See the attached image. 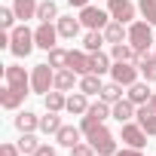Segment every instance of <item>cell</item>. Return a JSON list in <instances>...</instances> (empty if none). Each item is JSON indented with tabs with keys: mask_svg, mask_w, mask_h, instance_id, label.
<instances>
[{
	"mask_svg": "<svg viewBox=\"0 0 156 156\" xmlns=\"http://www.w3.org/2000/svg\"><path fill=\"white\" fill-rule=\"evenodd\" d=\"M58 129H61V116L52 113V110H46V116H40V132H46V135H58Z\"/></svg>",
	"mask_w": 156,
	"mask_h": 156,
	"instance_id": "f1b7e54d",
	"label": "cell"
},
{
	"mask_svg": "<svg viewBox=\"0 0 156 156\" xmlns=\"http://www.w3.org/2000/svg\"><path fill=\"white\" fill-rule=\"evenodd\" d=\"M52 89H55V67L49 61L46 64H34V70H31V92L46 95Z\"/></svg>",
	"mask_w": 156,
	"mask_h": 156,
	"instance_id": "6da1fadb",
	"label": "cell"
},
{
	"mask_svg": "<svg viewBox=\"0 0 156 156\" xmlns=\"http://www.w3.org/2000/svg\"><path fill=\"white\" fill-rule=\"evenodd\" d=\"M3 76H6V89H12L16 95H28L31 92V73L25 70V67H19V64H9L6 70H3Z\"/></svg>",
	"mask_w": 156,
	"mask_h": 156,
	"instance_id": "277c9868",
	"label": "cell"
},
{
	"mask_svg": "<svg viewBox=\"0 0 156 156\" xmlns=\"http://www.w3.org/2000/svg\"><path fill=\"white\" fill-rule=\"evenodd\" d=\"M86 138H89V144L95 147L98 156H113V153L119 150V147H116V138H113L110 129H104V126H98V129H95L92 135H86Z\"/></svg>",
	"mask_w": 156,
	"mask_h": 156,
	"instance_id": "5b68a950",
	"label": "cell"
},
{
	"mask_svg": "<svg viewBox=\"0 0 156 156\" xmlns=\"http://www.w3.org/2000/svg\"><path fill=\"white\" fill-rule=\"evenodd\" d=\"M43 104H46V110L61 113V110L67 107V95H64L61 89H52V92H46V95H43Z\"/></svg>",
	"mask_w": 156,
	"mask_h": 156,
	"instance_id": "44dd1931",
	"label": "cell"
},
{
	"mask_svg": "<svg viewBox=\"0 0 156 156\" xmlns=\"http://www.w3.org/2000/svg\"><path fill=\"white\" fill-rule=\"evenodd\" d=\"M104 43H107L104 31H89V34L83 37V49H86V52H101Z\"/></svg>",
	"mask_w": 156,
	"mask_h": 156,
	"instance_id": "d4e9b609",
	"label": "cell"
},
{
	"mask_svg": "<svg viewBox=\"0 0 156 156\" xmlns=\"http://www.w3.org/2000/svg\"><path fill=\"white\" fill-rule=\"evenodd\" d=\"M138 76H141V67L135 61H113V67H110V80L119 83V86H126V89L132 83H138Z\"/></svg>",
	"mask_w": 156,
	"mask_h": 156,
	"instance_id": "8992f818",
	"label": "cell"
},
{
	"mask_svg": "<svg viewBox=\"0 0 156 156\" xmlns=\"http://www.w3.org/2000/svg\"><path fill=\"white\" fill-rule=\"evenodd\" d=\"M80 22H83V28H89V31H104V28L110 25V12H104V9H98V6H83V9H80Z\"/></svg>",
	"mask_w": 156,
	"mask_h": 156,
	"instance_id": "52a82bcc",
	"label": "cell"
},
{
	"mask_svg": "<svg viewBox=\"0 0 156 156\" xmlns=\"http://www.w3.org/2000/svg\"><path fill=\"white\" fill-rule=\"evenodd\" d=\"M104 37H107V43H110V46H113V43H129V28H126L122 22L110 19V25L104 28Z\"/></svg>",
	"mask_w": 156,
	"mask_h": 156,
	"instance_id": "ac0fdd59",
	"label": "cell"
},
{
	"mask_svg": "<svg viewBox=\"0 0 156 156\" xmlns=\"http://www.w3.org/2000/svg\"><path fill=\"white\" fill-rule=\"evenodd\" d=\"M55 141L61 144V147H76V144H80L83 141V129H73V126H61L58 129V135H55Z\"/></svg>",
	"mask_w": 156,
	"mask_h": 156,
	"instance_id": "e0dca14e",
	"label": "cell"
},
{
	"mask_svg": "<svg viewBox=\"0 0 156 156\" xmlns=\"http://www.w3.org/2000/svg\"><path fill=\"white\" fill-rule=\"evenodd\" d=\"M25 156H34L37 150H40V141L34 138V132H22V138H19V144H16Z\"/></svg>",
	"mask_w": 156,
	"mask_h": 156,
	"instance_id": "f546056e",
	"label": "cell"
},
{
	"mask_svg": "<svg viewBox=\"0 0 156 156\" xmlns=\"http://www.w3.org/2000/svg\"><path fill=\"white\" fill-rule=\"evenodd\" d=\"M138 67H141V76L147 83H156V58L147 52V55H141V61H138Z\"/></svg>",
	"mask_w": 156,
	"mask_h": 156,
	"instance_id": "4316f807",
	"label": "cell"
},
{
	"mask_svg": "<svg viewBox=\"0 0 156 156\" xmlns=\"http://www.w3.org/2000/svg\"><path fill=\"white\" fill-rule=\"evenodd\" d=\"M89 61H92V73H98V76H104V73H110V58L104 55V52H89Z\"/></svg>",
	"mask_w": 156,
	"mask_h": 156,
	"instance_id": "484cf974",
	"label": "cell"
},
{
	"mask_svg": "<svg viewBox=\"0 0 156 156\" xmlns=\"http://www.w3.org/2000/svg\"><path fill=\"white\" fill-rule=\"evenodd\" d=\"M126 98H129L132 104H138V107H141V104H150V98H153L150 83H147V80H144V83H141V80H138V83H132V86H129V92H126Z\"/></svg>",
	"mask_w": 156,
	"mask_h": 156,
	"instance_id": "4fadbf2b",
	"label": "cell"
},
{
	"mask_svg": "<svg viewBox=\"0 0 156 156\" xmlns=\"http://www.w3.org/2000/svg\"><path fill=\"white\" fill-rule=\"evenodd\" d=\"M110 58H113V61H135V64H138V61H141V52H138L132 43H113V46H110Z\"/></svg>",
	"mask_w": 156,
	"mask_h": 156,
	"instance_id": "5bb4252c",
	"label": "cell"
},
{
	"mask_svg": "<svg viewBox=\"0 0 156 156\" xmlns=\"http://www.w3.org/2000/svg\"><path fill=\"white\" fill-rule=\"evenodd\" d=\"M16 129H19V132H37V129H40V116L31 113V110H22V113L16 116Z\"/></svg>",
	"mask_w": 156,
	"mask_h": 156,
	"instance_id": "603a6c76",
	"label": "cell"
},
{
	"mask_svg": "<svg viewBox=\"0 0 156 156\" xmlns=\"http://www.w3.org/2000/svg\"><path fill=\"white\" fill-rule=\"evenodd\" d=\"M64 110H67L70 116H83V113L89 110V95L76 89L73 95H67V107H64Z\"/></svg>",
	"mask_w": 156,
	"mask_h": 156,
	"instance_id": "2e32d148",
	"label": "cell"
},
{
	"mask_svg": "<svg viewBox=\"0 0 156 156\" xmlns=\"http://www.w3.org/2000/svg\"><path fill=\"white\" fill-rule=\"evenodd\" d=\"M70 6H76V9H83V6H89V0H67Z\"/></svg>",
	"mask_w": 156,
	"mask_h": 156,
	"instance_id": "ab89813d",
	"label": "cell"
},
{
	"mask_svg": "<svg viewBox=\"0 0 156 156\" xmlns=\"http://www.w3.org/2000/svg\"><path fill=\"white\" fill-rule=\"evenodd\" d=\"M101 89H104V83H101L98 73H86V76H80V92H86V95H101Z\"/></svg>",
	"mask_w": 156,
	"mask_h": 156,
	"instance_id": "cb8c5ba5",
	"label": "cell"
},
{
	"mask_svg": "<svg viewBox=\"0 0 156 156\" xmlns=\"http://www.w3.org/2000/svg\"><path fill=\"white\" fill-rule=\"evenodd\" d=\"M135 116H138V126H141V129L153 138V135H156V110H153L150 104H141Z\"/></svg>",
	"mask_w": 156,
	"mask_h": 156,
	"instance_id": "9a60e30c",
	"label": "cell"
},
{
	"mask_svg": "<svg viewBox=\"0 0 156 156\" xmlns=\"http://www.w3.org/2000/svg\"><path fill=\"white\" fill-rule=\"evenodd\" d=\"M12 9H16V16L22 22H28V19H37L40 3H37V0H12Z\"/></svg>",
	"mask_w": 156,
	"mask_h": 156,
	"instance_id": "7402d4cb",
	"label": "cell"
},
{
	"mask_svg": "<svg viewBox=\"0 0 156 156\" xmlns=\"http://www.w3.org/2000/svg\"><path fill=\"white\" fill-rule=\"evenodd\" d=\"M58 34L61 37H67V40H73L76 34H80V28H83V22L80 19H73V16H58Z\"/></svg>",
	"mask_w": 156,
	"mask_h": 156,
	"instance_id": "d6986e66",
	"label": "cell"
},
{
	"mask_svg": "<svg viewBox=\"0 0 156 156\" xmlns=\"http://www.w3.org/2000/svg\"><path fill=\"white\" fill-rule=\"evenodd\" d=\"M76 76H80V73H73L70 67H58V70H55V89L70 92L73 86H80V83H76Z\"/></svg>",
	"mask_w": 156,
	"mask_h": 156,
	"instance_id": "ffe728a7",
	"label": "cell"
},
{
	"mask_svg": "<svg viewBox=\"0 0 156 156\" xmlns=\"http://www.w3.org/2000/svg\"><path fill=\"white\" fill-rule=\"evenodd\" d=\"M122 89H126V86H119V83H113V80H110V83H104V89H101V95H98V98H101V101H107V104H116V101L122 98Z\"/></svg>",
	"mask_w": 156,
	"mask_h": 156,
	"instance_id": "83f0119b",
	"label": "cell"
},
{
	"mask_svg": "<svg viewBox=\"0 0 156 156\" xmlns=\"http://www.w3.org/2000/svg\"><path fill=\"white\" fill-rule=\"evenodd\" d=\"M34 156H37V153H34Z\"/></svg>",
	"mask_w": 156,
	"mask_h": 156,
	"instance_id": "7bdbcfd3",
	"label": "cell"
},
{
	"mask_svg": "<svg viewBox=\"0 0 156 156\" xmlns=\"http://www.w3.org/2000/svg\"><path fill=\"white\" fill-rule=\"evenodd\" d=\"M70 156H95V147L92 144H76V147H70Z\"/></svg>",
	"mask_w": 156,
	"mask_h": 156,
	"instance_id": "d590c367",
	"label": "cell"
},
{
	"mask_svg": "<svg viewBox=\"0 0 156 156\" xmlns=\"http://www.w3.org/2000/svg\"><path fill=\"white\" fill-rule=\"evenodd\" d=\"M129 43L141 55H147V49L153 46V25L150 22H132L129 25Z\"/></svg>",
	"mask_w": 156,
	"mask_h": 156,
	"instance_id": "7a4b0ae2",
	"label": "cell"
},
{
	"mask_svg": "<svg viewBox=\"0 0 156 156\" xmlns=\"http://www.w3.org/2000/svg\"><path fill=\"white\" fill-rule=\"evenodd\" d=\"M37 19H40V22H58V6H55V0H43L40 9H37Z\"/></svg>",
	"mask_w": 156,
	"mask_h": 156,
	"instance_id": "4dcf8cb0",
	"label": "cell"
},
{
	"mask_svg": "<svg viewBox=\"0 0 156 156\" xmlns=\"http://www.w3.org/2000/svg\"><path fill=\"white\" fill-rule=\"evenodd\" d=\"M113 156H144V153H141L138 147H122V150H116Z\"/></svg>",
	"mask_w": 156,
	"mask_h": 156,
	"instance_id": "74e56055",
	"label": "cell"
},
{
	"mask_svg": "<svg viewBox=\"0 0 156 156\" xmlns=\"http://www.w3.org/2000/svg\"><path fill=\"white\" fill-rule=\"evenodd\" d=\"M138 12L144 16V22H150L156 28V0H141L138 3Z\"/></svg>",
	"mask_w": 156,
	"mask_h": 156,
	"instance_id": "1f68e13d",
	"label": "cell"
},
{
	"mask_svg": "<svg viewBox=\"0 0 156 156\" xmlns=\"http://www.w3.org/2000/svg\"><path fill=\"white\" fill-rule=\"evenodd\" d=\"M22 150L16 147V144H0V156H19Z\"/></svg>",
	"mask_w": 156,
	"mask_h": 156,
	"instance_id": "8d00e7d4",
	"label": "cell"
},
{
	"mask_svg": "<svg viewBox=\"0 0 156 156\" xmlns=\"http://www.w3.org/2000/svg\"><path fill=\"white\" fill-rule=\"evenodd\" d=\"M67 67L73 70V73H80V76H86V73H92V61H89V52L83 49H70V55H67Z\"/></svg>",
	"mask_w": 156,
	"mask_h": 156,
	"instance_id": "8fae6325",
	"label": "cell"
},
{
	"mask_svg": "<svg viewBox=\"0 0 156 156\" xmlns=\"http://www.w3.org/2000/svg\"><path fill=\"white\" fill-rule=\"evenodd\" d=\"M153 58H156V52H153Z\"/></svg>",
	"mask_w": 156,
	"mask_h": 156,
	"instance_id": "b9f144b4",
	"label": "cell"
},
{
	"mask_svg": "<svg viewBox=\"0 0 156 156\" xmlns=\"http://www.w3.org/2000/svg\"><path fill=\"white\" fill-rule=\"evenodd\" d=\"M67 55L70 52H64L61 46H55V49H49V64L52 67H67Z\"/></svg>",
	"mask_w": 156,
	"mask_h": 156,
	"instance_id": "e575fe53",
	"label": "cell"
},
{
	"mask_svg": "<svg viewBox=\"0 0 156 156\" xmlns=\"http://www.w3.org/2000/svg\"><path fill=\"white\" fill-rule=\"evenodd\" d=\"M150 107H153V110H156V92H153V98H150Z\"/></svg>",
	"mask_w": 156,
	"mask_h": 156,
	"instance_id": "60d3db41",
	"label": "cell"
},
{
	"mask_svg": "<svg viewBox=\"0 0 156 156\" xmlns=\"http://www.w3.org/2000/svg\"><path fill=\"white\" fill-rule=\"evenodd\" d=\"M107 12H110V19H116V22H122V25H132V19H135V3L132 0H107Z\"/></svg>",
	"mask_w": 156,
	"mask_h": 156,
	"instance_id": "9c48e42d",
	"label": "cell"
},
{
	"mask_svg": "<svg viewBox=\"0 0 156 156\" xmlns=\"http://www.w3.org/2000/svg\"><path fill=\"white\" fill-rule=\"evenodd\" d=\"M22 101H25V98H22V95H16L12 89H3V92H0V104H3L6 110H16Z\"/></svg>",
	"mask_w": 156,
	"mask_h": 156,
	"instance_id": "d6a6232c",
	"label": "cell"
},
{
	"mask_svg": "<svg viewBox=\"0 0 156 156\" xmlns=\"http://www.w3.org/2000/svg\"><path fill=\"white\" fill-rule=\"evenodd\" d=\"M16 9L12 6H0V25H3V31H12L16 28Z\"/></svg>",
	"mask_w": 156,
	"mask_h": 156,
	"instance_id": "836d02e7",
	"label": "cell"
},
{
	"mask_svg": "<svg viewBox=\"0 0 156 156\" xmlns=\"http://www.w3.org/2000/svg\"><path fill=\"white\" fill-rule=\"evenodd\" d=\"M58 37H61V34H58V25H52V22H40V28L34 31V40H37V46H40V49H46V52L58 46V43H55Z\"/></svg>",
	"mask_w": 156,
	"mask_h": 156,
	"instance_id": "ba28073f",
	"label": "cell"
},
{
	"mask_svg": "<svg viewBox=\"0 0 156 156\" xmlns=\"http://www.w3.org/2000/svg\"><path fill=\"white\" fill-rule=\"evenodd\" d=\"M119 135H122V144H126V147H138V150H141V147L147 144V138H150V135H147L141 126H135V122H122V132H119Z\"/></svg>",
	"mask_w": 156,
	"mask_h": 156,
	"instance_id": "30bf717a",
	"label": "cell"
},
{
	"mask_svg": "<svg viewBox=\"0 0 156 156\" xmlns=\"http://www.w3.org/2000/svg\"><path fill=\"white\" fill-rule=\"evenodd\" d=\"M37 156H55V147H49V144H40Z\"/></svg>",
	"mask_w": 156,
	"mask_h": 156,
	"instance_id": "f35d334b",
	"label": "cell"
},
{
	"mask_svg": "<svg viewBox=\"0 0 156 156\" xmlns=\"http://www.w3.org/2000/svg\"><path fill=\"white\" fill-rule=\"evenodd\" d=\"M34 46H37L34 31H28L25 25L12 28V43H9V49H12V55H16V58H28V55L34 52Z\"/></svg>",
	"mask_w": 156,
	"mask_h": 156,
	"instance_id": "3957f363",
	"label": "cell"
},
{
	"mask_svg": "<svg viewBox=\"0 0 156 156\" xmlns=\"http://www.w3.org/2000/svg\"><path fill=\"white\" fill-rule=\"evenodd\" d=\"M138 113V104H132L129 98H119L116 104H110V116L122 126V122H132V116Z\"/></svg>",
	"mask_w": 156,
	"mask_h": 156,
	"instance_id": "7c38bea8",
	"label": "cell"
}]
</instances>
